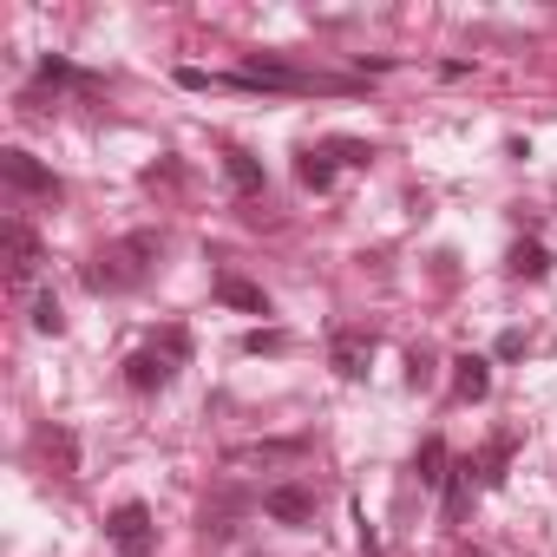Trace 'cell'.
<instances>
[{
	"mask_svg": "<svg viewBox=\"0 0 557 557\" xmlns=\"http://www.w3.org/2000/svg\"><path fill=\"white\" fill-rule=\"evenodd\" d=\"M158 256H164V236L158 230H132V236H119V243H106V249L86 256L79 283L92 296H125V289H138L145 275L158 269Z\"/></svg>",
	"mask_w": 557,
	"mask_h": 557,
	"instance_id": "6da1fadb",
	"label": "cell"
},
{
	"mask_svg": "<svg viewBox=\"0 0 557 557\" xmlns=\"http://www.w3.org/2000/svg\"><path fill=\"white\" fill-rule=\"evenodd\" d=\"M184 355H190L184 329H164V342H158V348H138V355H125V387H132V394H164Z\"/></svg>",
	"mask_w": 557,
	"mask_h": 557,
	"instance_id": "7a4b0ae2",
	"label": "cell"
},
{
	"mask_svg": "<svg viewBox=\"0 0 557 557\" xmlns=\"http://www.w3.org/2000/svg\"><path fill=\"white\" fill-rule=\"evenodd\" d=\"M0 184H8L14 197H47V203H60V197H66V190H60V177H53L34 151H21V145L0 151Z\"/></svg>",
	"mask_w": 557,
	"mask_h": 557,
	"instance_id": "3957f363",
	"label": "cell"
},
{
	"mask_svg": "<svg viewBox=\"0 0 557 557\" xmlns=\"http://www.w3.org/2000/svg\"><path fill=\"white\" fill-rule=\"evenodd\" d=\"M106 537H112L119 557H151V550H158V524H151V511H145L138 498L106 518Z\"/></svg>",
	"mask_w": 557,
	"mask_h": 557,
	"instance_id": "277c9868",
	"label": "cell"
},
{
	"mask_svg": "<svg viewBox=\"0 0 557 557\" xmlns=\"http://www.w3.org/2000/svg\"><path fill=\"white\" fill-rule=\"evenodd\" d=\"M0 256H8V289H27L34 275H40V236L21 216L0 223Z\"/></svg>",
	"mask_w": 557,
	"mask_h": 557,
	"instance_id": "5b68a950",
	"label": "cell"
},
{
	"mask_svg": "<svg viewBox=\"0 0 557 557\" xmlns=\"http://www.w3.org/2000/svg\"><path fill=\"white\" fill-rule=\"evenodd\" d=\"M329 361H335V374H342V381H361V374H368V361H374V335H368V329H335Z\"/></svg>",
	"mask_w": 557,
	"mask_h": 557,
	"instance_id": "8992f818",
	"label": "cell"
},
{
	"mask_svg": "<svg viewBox=\"0 0 557 557\" xmlns=\"http://www.w3.org/2000/svg\"><path fill=\"white\" fill-rule=\"evenodd\" d=\"M262 511L275 524H315V492L309 485H269L262 492Z\"/></svg>",
	"mask_w": 557,
	"mask_h": 557,
	"instance_id": "52a82bcc",
	"label": "cell"
},
{
	"mask_svg": "<svg viewBox=\"0 0 557 557\" xmlns=\"http://www.w3.org/2000/svg\"><path fill=\"white\" fill-rule=\"evenodd\" d=\"M413 479H420V492H440V485L453 479V453H446V440H440V433H426V440H420V453H413Z\"/></svg>",
	"mask_w": 557,
	"mask_h": 557,
	"instance_id": "ba28073f",
	"label": "cell"
},
{
	"mask_svg": "<svg viewBox=\"0 0 557 557\" xmlns=\"http://www.w3.org/2000/svg\"><path fill=\"white\" fill-rule=\"evenodd\" d=\"M453 394L459 400H485L492 394V361L485 355H459L453 361Z\"/></svg>",
	"mask_w": 557,
	"mask_h": 557,
	"instance_id": "9c48e42d",
	"label": "cell"
},
{
	"mask_svg": "<svg viewBox=\"0 0 557 557\" xmlns=\"http://www.w3.org/2000/svg\"><path fill=\"white\" fill-rule=\"evenodd\" d=\"M335 151L329 145H309V151H296V177H302V190H329L335 184Z\"/></svg>",
	"mask_w": 557,
	"mask_h": 557,
	"instance_id": "30bf717a",
	"label": "cell"
},
{
	"mask_svg": "<svg viewBox=\"0 0 557 557\" xmlns=\"http://www.w3.org/2000/svg\"><path fill=\"white\" fill-rule=\"evenodd\" d=\"M511 453H518V440H511V433L485 440V453L472 459V472H479V485H485V492H492V485H505V466H511Z\"/></svg>",
	"mask_w": 557,
	"mask_h": 557,
	"instance_id": "8fae6325",
	"label": "cell"
},
{
	"mask_svg": "<svg viewBox=\"0 0 557 557\" xmlns=\"http://www.w3.org/2000/svg\"><path fill=\"white\" fill-rule=\"evenodd\" d=\"M216 302H230V309H243V315H269V296L256 289V283H243V275H216Z\"/></svg>",
	"mask_w": 557,
	"mask_h": 557,
	"instance_id": "7c38bea8",
	"label": "cell"
},
{
	"mask_svg": "<svg viewBox=\"0 0 557 557\" xmlns=\"http://www.w3.org/2000/svg\"><path fill=\"white\" fill-rule=\"evenodd\" d=\"M223 171H230V184H236L243 197H262V164H256L243 145H223Z\"/></svg>",
	"mask_w": 557,
	"mask_h": 557,
	"instance_id": "4fadbf2b",
	"label": "cell"
},
{
	"mask_svg": "<svg viewBox=\"0 0 557 557\" xmlns=\"http://www.w3.org/2000/svg\"><path fill=\"white\" fill-rule=\"evenodd\" d=\"M309 440H275V446H236L230 466H269V459H302Z\"/></svg>",
	"mask_w": 557,
	"mask_h": 557,
	"instance_id": "5bb4252c",
	"label": "cell"
},
{
	"mask_svg": "<svg viewBox=\"0 0 557 557\" xmlns=\"http://www.w3.org/2000/svg\"><path fill=\"white\" fill-rule=\"evenodd\" d=\"M518 283H537V275H550V256H544V243H511V262H505Z\"/></svg>",
	"mask_w": 557,
	"mask_h": 557,
	"instance_id": "9a60e30c",
	"label": "cell"
},
{
	"mask_svg": "<svg viewBox=\"0 0 557 557\" xmlns=\"http://www.w3.org/2000/svg\"><path fill=\"white\" fill-rule=\"evenodd\" d=\"M34 329H40V335H66V309H60V296H40V302H34Z\"/></svg>",
	"mask_w": 557,
	"mask_h": 557,
	"instance_id": "2e32d148",
	"label": "cell"
},
{
	"mask_svg": "<svg viewBox=\"0 0 557 557\" xmlns=\"http://www.w3.org/2000/svg\"><path fill=\"white\" fill-rule=\"evenodd\" d=\"M329 151H335L342 164H374V145H355V138H329Z\"/></svg>",
	"mask_w": 557,
	"mask_h": 557,
	"instance_id": "e0dca14e",
	"label": "cell"
},
{
	"mask_svg": "<svg viewBox=\"0 0 557 557\" xmlns=\"http://www.w3.org/2000/svg\"><path fill=\"white\" fill-rule=\"evenodd\" d=\"M243 348H249V355H283V348H289V335H275V329H256Z\"/></svg>",
	"mask_w": 557,
	"mask_h": 557,
	"instance_id": "ac0fdd59",
	"label": "cell"
},
{
	"mask_svg": "<svg viewBox=\"0 0 557 557\" xmlns=\"http://www.w3.org/2000/svg\"><path fill=\"white\" fill-rule=\"evenodd\" d=\"M407 381H413V387H426V381H433V361H426V355H413V361H407Z\"/></svg>",
	"mask_w": 557,
	"mask_h": 557,
	"instance_id": "d6986e66",
	"label": "cell"
}]
</instances>
